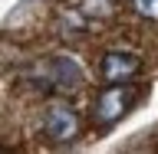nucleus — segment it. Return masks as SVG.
Segmentation results:
<instances>
[{
  "instance_id": "obj_4",
  "label": "nucleus",
  "mask_w": 158,
  "mask_h": 154,
  "mask_svg": "<svg viewBox=\"0 0 158 154\" xmlns=\"http://www.w3.org/2000/svg\"><path fill=\"white\" fill-rule=\"evenodd\" d=\"M49 72H53V82H56L59 89H76L79 82H82V69H79L73 59H66V56L53 59Z\"/></svg>"
},
{
  "instance_id": "obj_6",
  "label": "nucleus",
  "mask_w": 158,
  "mask_h": 154,
  "mask_svg": "<svg viewBox=\"0 0 158 154\" xmlns=\"http://www.w3.org/2000/svg\"><path fill=\"white\" fill-rule=\"evenodd\" d=\"M135 10L148 20H158V0H135Z\"/></svg>"
},
{
  "instance_id": "obj_1",
  "label": "nucleus",
  "mask_w": 158,
  "mask_h": 154,
  "mask_svg": "<svg viewBox=\"0 0 158 154\" xmlns=\"http://www.w3.org/2000/svg\"><path fill=\"white\" fill-rule=\"evenodd\" d=\"M43 131H46L49 141H59L66 144L79 135V115L76 108L66 105V102H53V105L43 112Z\"/></svg>"
},
{
  "instance_id": "obj_5",
  "label": "nucleus",
  "mask_w": 158,
  "mask_h": 154,
  "mask_svg": "<svg viewBox=\"0 0 158 154\" xmlns=\"http://www.w3.org/2000/svg\"><path fill=\"white\" fill-rule=\"evenodd\" d=\"M79 10H82V17H89V20H109L115 13V0H82Z\"/></svg>"
},
{
  "instance_id": "obj_3",
  "label": "nucleus",
  "mask_w": 158,
  "mask_h": 154,
  "mask_svg": "<svg viewBox=\"0 0 158 154\" xmlns=\"http://www.w3.org/2000/svg\"><path fill=\"white\" fill-rule=\"evenodd\" d=\"M128 102H132V92L128 89H122V85L106 89L96 98V121L99 125H115L118 118L128 112Z\"/></svg>"
},
{
  "instance_id": "obj_2",
  "label": "nucleus",
  "mask_w": 158,
  "mask_h": 154,
  "mask_svg": "<svg viewBox=\"0 0 158 154\" xmlns=\"http://www.w3.org/2000/svg\"><path fill=\"white\" fill-rule=\"evenodd\" d=\"M99 69H102V79H106V82L122 85V82H132V79L138 76L142 59L132 56V53H106L102 62H99Z\"/></svg>"
}]
</instances>
